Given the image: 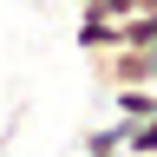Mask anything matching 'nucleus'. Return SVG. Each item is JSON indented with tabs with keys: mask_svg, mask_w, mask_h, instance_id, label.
Masks as SVG:
<instances>
[{
	"mask_svg": "<svg viewBox=\"0 0 157 157\" xmlns=\"http://www.w3.org/2000/svg\"><path fill=\"white\" fill-rule=\"evenodd\" d=\"M157 111V85H118L111 92V118L118 124H137V118Z\"/></svg>",
	"mask_w": 157,
	"mask_h": 157,
	"instance_id": "1",
	"label": "nucleus"
},
{
	"mask_svg": "<svg viewBox=\"0 0 157 157\" xmlns=\"http://www.w3.org/2000/svg\"><path fill=\"white\" fill-rule=\"evenodd\" d=\"M72 39H78V52H85V59H92V52H111V46H118V20L78 13V33H72Z\"/></svg>",
	"mask_w": 157,
	"mask_h": 157,
	"instance_id": "2",
	"label": "nucleus"
},
{
	"mask_svg": "<svg viewBox=\"0 0 157 157\" xmlns=\"http://www.w3.org/2000/svg\"><path fill=\"white\" fill-rule=\"evenodd\" d=\"M118 46H137V52H157V13L137 7L131 20H118Z\"/></svg>",
	"mask_w": 157,
	"mask_h": 157,
	"instance_id": "3",
	"label": "nucleus"
},
{
	"mask_svg": "<svg viewBox=\"0 0 157 157\" xmlns=\"http://www.w3.org/2000/svg\"><path fill=\"white\" fill-rule=\"evenodd\" d=\"M118 151H124V124H118V118L85 131V157H118Z\"/></svg>",
	"mask_w": 157,
	"mask_h": 157,
	"instance_id": "4",
	"label": "nucleus"
},
{
	"mask_svg": "<svg viewBox=\"0 0 157 157\" xmlns=\"http://www.w3.org/2000/svg\"><path fill=\"white\" fill-rule=\"evenodd\" d=\"M124 151L131 157H157V111L137 118V124H124Z\"/></svg>",
	"mask_w": 157,
	"mask_h": 157,
	"instance_id": "5",
	"label": "nucleus"
},
{
	"mask_svg": "<svg viewBox=\"0 0 157 157\" xmlns=\"http://www.w3.org/2000/svg\"><path fill=\"white\" fill-rule=\"evenodd\" d=\"M78 13H92V20H131V13H137V0H85Z\"/></svg>",
	"mask_w": 157,
	"mask_h": 157,
	"instance_id": "6",
	"label": "nucleus"
},
{
	"mask_svg": "<svg viewBox=\"0 0 157 157\" xmlns=\"http://www.w3.org/2000/svg\"><path fill=\"white\" fill-rule=\"evenodd\" d=\"M137 7H151V13H157V0H137Z\"/></svg>",
	"mask_w": 157,
	"mask_h": 157,
	"instance_id": "7",
	"label": "nucleus"
},
{
	"mask_svg": "<svg viewBox=\"0 0 157 157\" xmlns=\"http://www.w3.org/2000/svg\"><path fill=\"white\" fill-rule=\"evenodd\" d=\"M118 157H131V151H118Z\"/></svg>",
	"mask_w": 157,
	"mask_h": 157,
	"instance_id": "8",
	"label": "nucleus"
}]
</instances>
